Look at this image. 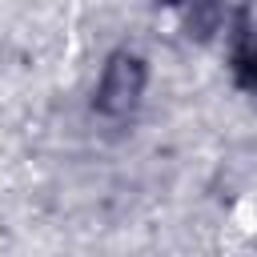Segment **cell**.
<instances>
[{
    "label": "cell",
    "instance_id": "6da1fadb",
    "mask_svg": "<svg viewBox=\"0 0 257 257\" xmlns=\"http://www.w3.org/2000/svg\"><path fill=\"white\" fill-rule=\"evenodd\" d=\"M141 88H145V64L141 56L133 52H120L104 64L100 72V84H96V104L104 112H128L137 100H141Z\"/></svg>",
    "mask_w": 257,
    "mask_h": 257
}]
</instances>
